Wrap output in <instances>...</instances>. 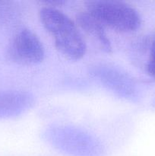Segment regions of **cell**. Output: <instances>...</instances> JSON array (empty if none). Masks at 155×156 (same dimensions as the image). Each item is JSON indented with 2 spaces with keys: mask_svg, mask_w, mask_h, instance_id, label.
<instances>
[{
  "mask_svg": "<svg viewBox=\"0 0 155 156\" xmlns=\"http://www.w3.org/2000/svg\"><path fill=\"white\" fill-rule=\"evenodd\" d=\"M76 24L87 34L93 38L105 52L112 51L111 42L105 31V27L88 11L80 12L76 17Z\"/></svg>",
  "mask_w": 155,
  "mask_h": 156,
  "instance_id": "cell-6",
  "label": "cell"
},
{
  "mask_svg": "<svg viewBox=\"0 0 155 156\" xmlns=\"http://www.w3.org/2000/svg\"><path fill=\"white\" fill-rule=\"evenodd\" d=\"M9 58L23 65H33L42 62L45 56L43 45L36 34L24 28L15 34L8 50Z\"/></svg>",
  "mask_w": 155,
  "mask_h": 156,
  "instance_id": "cell-3",
  "label": "cell"
},
{
  "mask_svg": "<svg viewBox=\"0 0 155 156\" xmlns=\"http://www.w3.org/2000/svg\"><path fill=\"white\" fill-rule=\"evenodd\" d=\"M86 11L103 27L121 33L136 30L141 25L138 11L124 2L95 0L86 3Z\"/></svg>",
  "mask_w": 155,
  "mask_h": 156,
  "instance_id": "cell-2",
  "label": "cell"
},
{
  "mask_svg": "<svg viewBox=\"0 0 155 156\" xmlns=\"http://www.w3.org/2000/svg\"><path fill=\"white\" fill-rule=\"evenodd\" d=\"M34 98L31 94L21 91H0V118L20 115L33 106Z\"/></svg>",
  "mask_w": 155,
  "mask_h": 156,
  "instance_id": "cell-5",
  "label": "cell"
},
{
  "mask_svg": "<svg viewBox=\"0 0 155 156\" xmlns=\"http://www.w3.org/2000/svg\"><path fill=\"white\" fill-rule=\"evenodd\" d=\"M154 41V42H155V39H154V41Z\"/></svg>",
  "mask_w": 155,
  "mask_h": 156,
  "instance_id": "cell-8",
  "label": "cell"
},
{
  "mask_svg": "<svg viewBox=\"0 0 155 156\" xmlns=\"http://www.w3.org/2000/svg\"><path fill=\"white\" fill-rule=\"evenodd\" d=\"M94 73L100 81L113 92L122 97H132L134 94L133 84L127 75L109 66H95Z\"/></svg>",
  "mask_w": 155,
  "mask_h": 156,
  "instance_id": "cell-4",
  "label": "cell"
},
{
  "mask_svg": "<svg viewBox=\"0 0 155 156\" xmlns=\"http://www.w3.org/2000/svg\"><path fill=\"white\" fill-rule=\"evenodd\" d=\"M147 73L151 76L152 78L155 79V42L153 41L150 50V56H149L148 62L147 64Z\"/></svg>",
  "mask_w": 155,
  "mask_h": 156,
  "instance_id": "cell-7",
  "label": "cell"
},
{
  "mask_svg": "<svg viewBox=\"0 0 155 156\" xmlns=\"http://www.w3.org/2000/svg\"><path fill=\"white\" fill-rule=\"evenodd\" d=\"M40 19L62 55L73 60L84 56L87 50L84 40L77 24L68 15L54 6L46 5L40 11Z\"/></svg>",
  "mask_w": 155,
  "mask_h": 156,
  "instance_id": "cell-1",
  "label": "cell"
}]
</instances>
